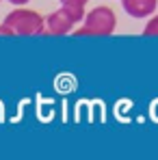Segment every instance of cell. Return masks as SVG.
Instances as JSON below:
<instances>
[{
	"label": "cell",
	"instance_id": "1",
	"mask_svg": "<svg viewBox=\"0 0 158 160\" xmlns=\"http://www.w3.org/2000/svg\"><path fill=\"white\" fill-rule=\"evenodd\" d=\"M2 24L11 30V35H43L46 32V18L26 7H15L13 11H9Z\"/></svg>",
	"mask_w": 158,
	"mask_h": 160
},
{
	"label": "cell",
	"instance_id": "8",
	"mask_svg": "<svg viewBox=\"0 0 158 160\" xmlns=\"http://www.w3.org/2000/svg\"><path fill=\"white\" fill-rule=\"evenodd\" d=\"M0 35H11V30L4 26V24H0Z\"/></svg>",
	"mask_w": 158,
	"mask_h": 160
},
{
	"label": "cell",
	"instance_id": "6",
	"mask_svg": "<svg viewBox=\"0 0 158 160\" xmlns=\"http://www.w3.org/2000/svg\"><path fill=\"white\" fill-rule=\"evenodd\" d=\"M87 2L89 0H61V4H72V7H82V9H84Z\"/></svg>",
	"mask_w": 158,
	"mask_h": 160
},
{
	"label": "cell",
	"instance_id": "9",
	"mask_svg": "<svg viewBox=\"0 0 158 160\" xmlns=\"http://www.w3.org/2000/svg\"><path fill=\"white\" fill-rule=\"evenodd\" d=\"M0 2H2V0H0Z\"/></svg>",
	"mask_w": 158,
	"mask_h": 160
},
{
	"label": "cell",
	"instance_id": "2",
	"mask_svg": "<svg viewBox=\"0 0 158 160\" xmlns=\"http://www.w3.org/2000/svg\"><path fill=\"white\" fill-rule=\"evenodd\" d=\"M115 26H117L115 11L108 9V7H95V9H91L84 15L82 24L74 30V35H78V37H82V35H102V37H108V35L115 32Z\"/></svg>",
	"mask_w": 158,
	"mask_h": 160
},
{
	"label": "cell",
	"instance_id": "7",
	"mask_svg": "<svg viewBox=\"0 0 158 160\" xmlns=\"http://www.w3.org/2000/svg\"><path fill=\"white\" fill-rule=\"evenodd\" d=\"M7 2H11L13 7H24L26 2H30V0H7Z\"/></svg>",
	"mask_w": 158,
	"mask_h": 160
},
{
	"label": "cell",
	"instance_id": "3",
	"mask_svg": "<svg viewBox=\"0 0 158 160\" xmlns=\"http://www.w3.org/2000/svg\"><path fill=\"white\" fill-rule=\"evenodd\" d=\"M84 20V9L82 7H72V4H61L46 18V32L48 35H67L74 32L78 24Z\"/></svg>",
	"mask_w": 158,
	"mask_h": 160
},
{
	"label": "cell",
	"instance_id": "5",
	"mask_svg": "<svg viewBox=\"0 0 158 160\" xmlns=\"http://www.w3.org/2000/svg\"><path fill=\"white\" fill-rule=\"evenodd\" d=\"M143 35L145 37H158V15H150V20H147V24L143 28Z\"/></svg>",
	"mask_w": 158,
	"mask_h": 160
},
{
	"label": "cell",
	"instance_id": "4",
	"mask_svg": "<svg viewBox=\"0 0 158 160\" xmlns=\"http://www.w3.org/2000/svg\"><path fill=\"white\" fill-rule=\"evenodd\" d=\"M121 7L130 18L141 20V18H150L156 13L158 0H121Z\"/></svg>",
	"mask_w": 158,
	"mask_h": 160
}]
</instances>
